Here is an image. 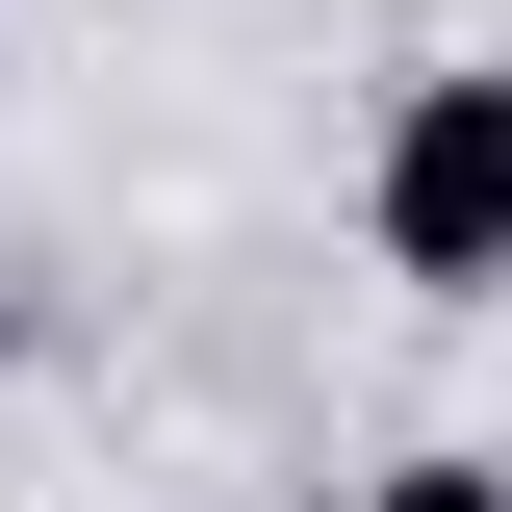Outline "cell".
<instances>
[{"label": "cell", "mask_w": 512, "mask_h": 512, "mask_svg": "<svg viewBox=\"0 0 512 512\" xmlns=\"http://www.w3.org/2000/svg\"><path fill=\"white\" fill-rule=\"evenodd\" d=\"M359 231H384V282H436V308H487V282H512V52H436L410 103H384Z\"/></svg>", "instance_id": "obj_1"}, {"label": "cell", "mask_w": 512, "mask_h": 512, "mask_svg": "<svg viewBox=\"0 0 512 512\" xmlns=\"http://www.w3.org/2000/svg\"><path fill=\"white\" fill-rule=\"evenodd\" d=\"M333 512H512V461H384V487H333Z\"/></svg>", "instance_id": "obj_2"}]
</instances>
